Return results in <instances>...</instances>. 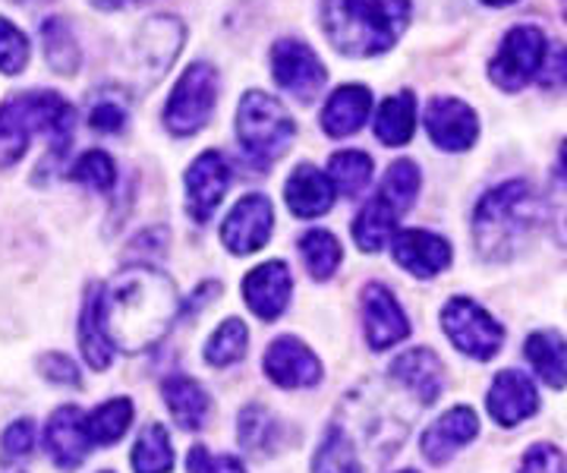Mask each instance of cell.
<instances>
[{"label":"cell","mask_w":567,"mask_h":473,"mask_svg":"<svg viewBox=\"0 0 567 473\" xmlns=\"http://www.w3.org/2000/svg\"><path fill=\"white\" fill-rule=\"evenodd\" d=\"M17 3H39V0H17Z\"/></svg>","instance_id":"cell-51"},{"label":"cell","mask_w":567,"mask_h":473,"mask_svg":"<svg viewBox=\"0 0 567 473\" xmlns=\"http://www.w3.org/2000/svg\"><path fill=\"white\" fill-rule=\"evenodd\" d=\"M363 326L365 341L372 350H388L401 345L410 335L404 309L398 304V297L382 285H369L363 294Z\"/></svg>","instance_id":"cell-15"},{"label":"cell","mask_w":567,"mask_h":473,"mask_svg":"<svg viewBox=\"0 0 567 473\" xmlns=\"http://www.w3.org/2000/svg\"><path fill=\"white\" fill-rule=\"evenodd\" d=\"M529 367L539 372V379L551 389L567 385V341L558 331H533L524 345Z\"/></svg>","instance_id":"cell-25"},{"label":"cell","mask_w":567,"mask_h":473,"mask_svg":"<svg viewBox=\"0 0 567 473\" xmlns=\"http://www.w3.org/2000/svg\"><path fill=\"white\" fill-rule=\"evenodd\" d=\"M183 39H186V29L177 17L145 20V25L136 32V42H133V66H136L140 85L148 89L162 80L171 70V63L177 61Z\"/></svg>","instance_id":"cell-9"},{"label":"cell","mask_w":567,"mask_h":473,"mask_svg":"<svg viewBox=\"0 0 567 473\" xmlns=\"http://www.w3.org/2000/svg\"><path fill=\"white\" fill-rule=\"evenodd\" d=\"M486 408L498 426H517L539 411V391L533 379L517 370H505L495 376L488 389Z\"/></svg>","instance_id":"cell-17"},{"label":"cell","mask_w":567,"mask_h":473,"mask_svg":"<svg viewBox=\"0 0 567 473\" xmlns=\"http://www.w3.org/2000/svg\"><path fill=\"white\" fill-rule=\"evenodd\" d=\"M312 473H363V464L350 445V435L341 426L324 432L322 445L312 461Z\"/></svg>","instance_id":"cell-35"},{"label":"cell","mask_w":567,"mask_h":473,"mask_svg":"<svg viewBox=\"0 0 567 473\" xmlns=\"http://www.w3.org/2000/svg\"><path fill=\"white\" fill-rule=\"evenodd\" d=\"M104 473H111V471H104Z\"/></svg>","instance_id":"cell-53"},{"label":"cell","mask_w":567,"mask_h":473,"mask_svg":"<svg viewBox=\"0 0 567 473\" xmlns=\"http://www.w3.org/2000/svg\"><path fill=\"white\" fill-rule=\"evenodd\" d=\"M39 370L54 385H73V389H80V370H76V363L66 353H58V350L54 353H44V357H39Z\"/></svg>","instance_id":"cell-44"},{"label":"cell","mask_w":567,"mask_h":473,"mask_svg":"<svg viewBox=\"0 0 567 473\" xmlns=\"http://www.w3.org/2000/svg\"><path fill=\"white\" fill-rule=\"evenodd\" d=\"M41 42H44V61L54 73L73 76L80 70V44H76L70 25L61 17H51V20L41 22Z\"/></svg>","instance_id":"cell-30"},{"label":"cell","mask_w":567,"mask_h":473,"mask_svg":"<svg viewBox=\"0 0 567 473\" xmlns=\"http://www.w3.org/2000/svg\"><path fill=\"white\" fill-rule=\"evenodd\" d=\"M32 442H35V426H32V420H17V423H10L7 432H3V439H0V461H3V464H17L22 457H29Z\"/></svg>","instance_id":"cell-40"},{"label":"cell","mask_w":567,"mask_h":473,"mask_svg":"<svg viewBox=\"0 0 567 473\" xmlns=\"http://www.w3.org/2000/svg\"><path fill=\"white\" fill-rule=\"evenodd\" d=\"M70 177H73L76 184L95 189V193H111L114 184H117V167H114V162H111V155H107V152H102V148H92V152H85L80 162L73 165Z\"/></svg>","instance_id":"cell-38"},{"label":"cell","mask_w":567,"mask_h":473,"mask_svg":"<svg viewBox=\"0 0 567 473\" xmlns=\"http://www.w3.org/2000/svg\"><path fill=\"white\" fill-rule=\"evenodd\" d=\"M205 473H246V467L234 454H221V457L208 461V471Z\"/></svg>","instance_id":"cell-45"},{"label":"cell","mask_w":567,"mask_h":473,"mask_svg":"<svg viewBox=\"0 0 567 473\" xmlns=\"http://www.w3.org/2000/svg\"><path fill=\"white\" fill-rule=\"evenodd\" d=\"M181 297L158 268L136 266L102 288V329L111 348L136 353L158 345L177 319Z\"/></svg>","instance_id":"cell-1"},{"label":"cell","mask_w":567,"mask_h":473,"mask_svg":"<svg viewBox=\"0 0 567 473\" xmlns=\"http://www.w3.org/2000/svg\"><path fill=\"white\" fill-rule=\"evenodd\" d=\"M300 256H303L306 268H309V275L312 278H319V281H328L338 266H341V259H344V249L341 244L334 240V234H328V230H309L300 237Z\"/></svg>","instance_id":"cell-33"},{"label":"cell","mask_w":567,"mask_h":473,"mask_svg":"<svg viewBox=\"0 0 567 473\" xmlns=\"http://www.w3.org/2000/svg\"><path fill=\"white\" fill-rule=\"evenodd\" d=\"M92 7L99 10H123V7H133V3H142V0H89Z\"/></svg>","instance_id":"cell-47"},{"label":"cell","mask_w":567,"mask_h":473,"mask_svg":"<svg viewBox=\"0 0 567 473\" xmlns=\"http://www.w3.org/2000/svg\"><path fill=\"white\" fill-rule=\"evenodd\" d=\"M539 196L527 181H507L488 189L473 212V240L488 263H507L533 237L539 225Z\"/></svg>","instance_id":"cell-3"},{"label":"cell","mask_w":567,"mask_h":473,"mask_svg":"<svg viewBox=\"0 0 567 473\" xmlns=\"http://www.w3.org/2000/svg\"><path fill=\"white\" fill-rule=\"evenodd\" d=\"M391 247H394V263L416 278H432V275L445 271L451 263V244L445 237H439L432 230H420V227L394 234Z\"/></svg>","instance_id":"cell-18"},{"label":"cell","mask_w":567,"mask_h":473,"mask_svg":"<svg viewBox=\"0 0 567 473\" xmlns=\"http://www.w3.org/2000/svg\"><path fill=\"white\" fill-rule=\"evenodd\" d=\"M89 126L95 133H104V136L121 133L123 126H126V104L111 99V95H102L99 102L92 104V111H89Z\"/></svg>","instance_id":"cell-41"},{"label":"cell","mask_w":567,"mask_h":473,"mask_svg":"<svg viewBox=\"0 0 567 473\" xmlns=\"http://www.w3.org/2000/svg\"><path fill=\"white\" fill-rule=\"evenodd\" d=\"M480 432V420H476V411L470 408H451L447 413H442L429 430L423 432V454L429 464H445L451 454L457 449H464L466 442H473Z\"/></svg>","instance_id":"cell-21"},{"label":"cell","mask_w":567,"mask_h":473,"mask_svg":"<svg viewBox=\"0 0 567 473\" xmlns=\"http://www.w3.org/2000/svg\"><path fill=\"white\" fill-rule=\"evenodd\" d=\"M218 85H221V80H218V70L212 63H189L183 70L181 80H177V85H174L167 104H164V124H167V130L174 136L199 133L208 124L215 104H218Z\"/></svg>","instance_id":"cell-6"},{"label":"cell","mask_w":567,"mask_h":473,"mask_svg":"<svg viewBox=\"0 0 567 473\" xmlns=\"http://www.w3.org/2000/svg\"><path fill=\"white\" fill-rule=\"evenodd\" d=\"M442 326H445L451 345L473 360H492L505 341V329L470 297L447 300L442 309Z\"/></svg>","instance_id":"cell-8"},{"label":"cell","mask_w":567,"mask_h":473,"mask_svg":"<svg viewBox=\"0 0 567 473\" xmlns=\"http://www.w3.org/2000/svg\"><path fill=\"white\" fill-rule=\"evenodd\" d=\"M517 473H567V454L555 445H533Z\"/></svg>","instance_id":"cell-43"},{"label":"cell","mask_w":567,"mask_h":473,"mask_svg":"<svg viewBox=\"0 0 567 473\" xmlns=\"http://www.w3.org/2000/svg\"><path fill=\"white\" fill-rule=\"evenodd\" d=\"M278 435V420L265 411L262 404H249L240 413V445L249 452H271Z\"/></svg>","instance_id":"cell-37"},{"label":"cell","mask_w":567,"mask_h":473,"mask_svg":"<svg viewBox=\"0 0 567 473\" xmlns=\"http://www.w3.org/2000/svg\"><path fill=\"white\" fill-rule=\"evenodd\" d=\"M536 80L543 89H561L567 83V44L548 42Z\"/></svg>","instance_id":"cell-42"},{"label":"cell","mask_w":567,"mask_h":473,"mask_svg":"<svg viewBox=\"0 0 567 473\" xmlns=\"http://www.w3.org/2000/svg\"><path fill=\"white\" fill-rule=\"evenodd\" d=\"M237 136L244 145V155H249V162L262 167L281 158L290 148L293 136H297V124L278 99L252 89V92H246L244 102L237 107Z\"/></svg>","instance_id":"cell-5"},{"label":"cell","mask_w":567,"mask_h":473,"mask_svg":"<svg viewBox=\"0 0 567 473\" xmlns=\"http://www.w3.org/2000/svg\"><path fill=\"white\" fill-rule=\"evenodd\" d=\"M328 181L334 186V193H341L347 199H357L365 186L372 184V158L365 152H357V148L338 152L328 162Z\"/></svg>","instance_id":"cell-31"},{"label":"cell","mask_w":567,"mask_h":473,"mask_svg":"<svg viewBox=\"0 0 567 473\" xmlns=\"http://www.w3.org/2000/svg\"><path fill=\"white\" fill-rule=\"evenodd\" d=\"M391 376L404 389L413 391L425 408L435 404L442 398V389H445V367L429 348H410L398 353V360L391 363Z\"/></svg>","instance_id":"cell-20"},{"label":"cell","mask_w":567,"mask_h":473,"mask_svg":"<svg viewBox=\"0 0 567 473\" xmlns=\"http://www.w3.org/2000/svg\"><path fill=\"white\" fill-rule=\"evenodd\" d=\"M174 467V449L171 435L162 423H148L136 439L133 449V471L136 473H171Z\"/></svg>","instance_id":"cell-32"},{"label":"cell","mask_w":567,"mask_h":473,"mask_svg":"<svg viewBox=\"0 0 567 473\" xmlns=\"http://www.w3.org/2000/svg\"><path fill=\"white\" fill-rule=\"evenodd\" d=\"M80 348L92 370H107L114 348L102 329V285H92L85 294L80 316Z\"/></svg>","instance_id":"cell-26"},{"label":"cell","mask_w":567,"mask_h":473,"mask_svg":"<svg viewBox=\"0 0 567 473\" xmlns=\"http://www.w3.org/2000/svg\"><path fill=\"white\" fill-rule=\"evenodd\" d=\"M227 186H230V167L224 162L221 152L208 148L186 171V208H189L193 222L205 225L215 215Z\"/></svg>","instance_id":"cell-13"},{"label":"cell","mask_w":567,"mask_h":473,"mask_svg":"<svg viewBox=\"0 0 567 473\" xmlns=\"http://www.w3.org/2000/svg\"><path fill=\"white\" fill-rule=\"evenodd\" d=\"M29 63V39L10 20L0 17V73L17 76Z\"/></svg>","instance_id":"cell-39"},{"label":"cell","mask_w":567,"mask_h":473,"mask_svg":"<svg viewBox=\"0 0 567 473\" xmlns=\"http://www.w3.org/2000/svg\"><path fill=\"white\" fill-rule=\"evenodd\" d=\"M284 196L297 218H319L334 206V186L328 181V174L312 165L293 167V174L284 186Z\"/></svg>","instance_id":"cell-23"},{"label":"cell","mask_w":567,"mask_h":473,"mask_svg":"<svg viewBox=\"0 0 567 473\" xmlns=\"http://www.w3.org/2000/svg\"><path fill=\"white\" fill-rule=\"evenodd\" d=\"M546 44V32L539 25H514L488 63V80L505 92H520L529 80H536Z\"/></svg>","instance_id":"cell-7"},{"label":"cell","mask_w":567,"mask_h":473,"mask_svg":"<svg viewBox=\"0 0 567 473\" xmlns=\"http://www.w3.org/2000/svg\"><path fill=\"white\" fill-rule=\"evenodd\" d=\"M416 130V95L413 92H398L388 102H382L375 114V136L382 145H406Z\"/></svg>","instance_id":"cell-27"},{"label":"cell","mask_w":567,"mask_h":473,"mask_svg":"<svg viewBox=\"0 0 567 473\" xmlns=\"http://www.w3.org/2000/svg\"><path fill=\"white\" fill-rule=\"evenodd\" d=\"M423 124L429 140L445 152H466L480 136L476 111L461 99H451V95H439L425 104Z\"/></svg>","instance_id":"cell-12"},{"label":"cell","mask_w":567,"mask_h":473,"mask_svg":"<svg viewBox=\"0 0 567 473\" xmlns=\"http://www.w3.org/2000/svg\"><path fill=\"white\" fill-rule=\"evenodd\" d=\"M246 345H249L246 322H240V319H224L221 326L215 329V335L208 338V345H205V360H208L212 367L224 370V367L244 360Z\"/></svg>","instance_id":"cell-36"},{"label":"cell","mask_w":567,"mask_h":473,"mask_svg":"<svg viewBox=\"0 0 567 473\" xmlns=\"http://www.w3.org/2000/svg\"><path fill=\"white\" fill-rule=\"evenodd\" d=\"M322 32L338 54L379 58L410 22V0H322Z\"/></svg>","instance_id":"cell-2"},{"label":"cell","mask_w":567,"mask_h":473,"mask_svg":"<svg viewBox=\"0 0 567 473\" xmlns=\"http://www.w3.org/2000/svg\"><path fill=\"white\" fill-rule=\"evenodd\" d=\"M420 184H423L420 167L413 165L410 158H401V162H394L385 171V181L379 186V199H385L398 215H404L406 208L413 206V199L420 193Z\"/></svg>","instance_id":"cell-34"},{"label":"cell","mask_w":567,"mask_h":473,"mask_svg":"<svg viewBox=\"0 0 567 473\" xmlns=\"http://www.w3.org/2000/svg\"><path fill=\"white\" fill-rule=\"evenodd\" d=\"M186 467H189V473L208 471V452H205V445H193V449H189V461H186Z\"/></svg>","instance_id":"cell-46"},{"label":"cell","mask_w":567,"mask_h":473,"mask_svg":"<svg viewBox=\"0 0 567 473\" xmlns=\"http://www.w3.org/2000/svg\"><path fill=\"white\" fill-rule=\"evenodd\" d=\"M394 227H398V212L388 206L385 199L375 196L372 203L360 208V215L353 222V240L365 253H379L394 237Z\"/></svg>","instance_id":"cell-28"},{"label":"cell","mask_w":567,"mask_h":473,"mask_svg":"<svg viewBox=\"0 0 567 473\" xmlns=\"http://www.w3.org/2000/svg\"><path fill=\"white\" fill-rule=\"evenodd\" d=\"M558 177L567 181V140L561 143V152H558Z\"/></svg>","instance_id":"cell-48"},{"label":"cell","mask_w":567,"mask_h":473,"mask_svg":"<svg viewBox=\"0 0 567 473\" xmlns=\"http://www.w3.org/2000/svg\"><path fill=\"white\" fill-rule=\"evenodd\" d=\"M133 423V404L130 398H111L104 401L102 408L85 417V435H89V445H114L121 442L123 432L130 430Z\"/></svg>","instance_id":"cell-29"},{"label":"cell","mask_w":567,"mask_h":473,"mask_svg":"<svg viewBox=\"0 0 567 473\" xmlns=\"http://www.w3.org/2000/svg\"><path fill=\"white\" fill-rule=\"evenodd\" d=\"M290 290H293V278H290V268L284 266L281 259L262 263V266L252 268L244 278L246 307L252 309V316H259L265 322H275L287 309Z\"/></svg>","instance_id":"cell-16"},{"label":"cell","mask_w":567,"mask_h":473,"mask_svg":"<svg viewBox=\"0 0 567 473\" xmlns=\"http://www.w3.org/2000/svg\"><path fill=\"white\" fill-rule=\"evenodd\" d=\"M271 76L284 92H290L300 102H312L328 80L319 54L300 39H281L271 44Z\"/></svg>","instance_id":"cell-10"},{"label":"cell","mask_w":567,"mask_h":473,"mask_svg":"<svg viewBox=\"0 0 567 473\" xmlns=\"http://www.w3.org/2000/svg\"><path fill=\"white\" fill-rule=\"evenodd\" d=\"M561 13H565V20H567V0H561Z\"/></svg>","instance_id":"cell-50"},{"label":"cell","mask_w":567,"mask_h":473,"mask_svg":"<svg viewBox=\"0 0 567 473\" xmlns=\"http://www.w3.org/2000/svg\"><path fill=\"white\" fill-rule=\"evenodd\" d=\"M401 473H416V471H401Z\"/></svg>","instance_id":"cell-52"},{"label":"cell","mask_w":567,"mask_h":473,"mask_svg":"<svg viewBox=\"0 0 567 473\" xmlns=\"http://www.w3.org/2000/svg\"><path fill=\"white\" fill-rule=\"evenodd\" d=\"M486 7H511V3H517V0H483Z\"/></svg>","instance_id":"cell-49"},{"label":"cell","mask_w":567,"mask_h":473,"mask_svg":"<svg viewBox=\"0 0 567 473\" xmlns=\"http://www.w3.org/2000/svg\"><path fill=\"white\" fill-rule=\"evenodd\" d=\"M265 372L281 389H309L322 379V360L303 341L284 335L265 350Z\"/></svg>","instance_id":"cell-14"},{"label":"cell","mask_w":567,"mask_h":473,"mask_svg":"<svg viewBox=\"0 0 567 473\" xmlns=\"http://www.w3.org/2000/svg\"><path fill=\"white\" fill-rule=\"evenodd\" d=\"M275 230V206L262 193H249L237 206L230 208V215L221 225V244L234 256H246L256 253L268 244Z\"/></svg>","instance_id":"cell-11"},{"label":"cell","mask_w":567,"mask_h":473,"mask_svg":"<svg viewBox=\"0 0 567 473\" xmlns=\"http://www.w3.org/2000/svg\"><path fill=\"white\" fill-rule=\"evenodd\" d=\"M76 111L58 92H22L0 104V167H13L25 155L29 140L44 133L51 158H63L73 143Z\"/></svg>","instance_id":"cell-4"},{"label":"cell","mask_w":567,"mask_h":473,"mask_svg":"<svg viewBox=\"0 0 567 473\" xmlns=\"http://www.w3.org/2000/svg\"><path fill=\"white\" fill-rule=\"evenodd\" d=\"M372 114V92L365 85H341L322 107V130L334 140L360 133Z\"/></svg>","instance_id":"cell-22"},{"label":"cell","mask_w":567,"mask_h":473,"mask_svg":"<svg viewBox=\"0 0 567 473\" xmlns=\"http://www.w3.org/2000/svg\"><path fill=\"white\" fill-rule=\"evenodd\" d=\"M164 391V404L167 411L174 417V423L183 426V430H203L205 420H208V391L189 379V376H171L167 382L162 385Z\"/></svg>","instance_id":"cell-24"},{"label":"cell","mask_w":567,"mask_h":473,"mask_svg":"<svg viewBox=\"0 0 567 473\" xmlns=\"http://www.w3.org/2000/svg\"><path fill=\"white\" fill-rule=\"evenodd\" d=\"M44 449L51 454V461L61 471H76L85 454H89V435H85V417L80 408H61L51 413L48 426H44Z\"/></svg>","instance_id":"cell-19"}]
</instances>
